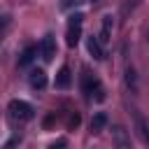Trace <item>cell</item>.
<instances>
[{
  "mask_svg": "<svg viewBox=\"0 0 149 149\" xmlns=\"http://www.w3.org/2000/svg\"><path fill=\"white\" fill-rule=\"evenodd\" d=\"M135 126H137V133H140V137L147 142V147H149V126H147V121L142 119V114L140 112H135Z\"/></svg>",
  "mask_w": 149,
  "mask_h": 149,
  "instance_id": "cell-10",
  "label": "cell"
},
{
  "mask_svg": "<svg viewBox=\"0 0 149 149\" xmlns=\"http://www.w3.org/2000/svg\"><path fill=\"white\" fill-rule=\"evenodd\" d=\"M112 30H114V19H112V14H105L102 16V28H100V42L102 44H107L109 40H112Z\"/></svg>",
  "mask_w": 149,
  "mask_h": 149,
  "instance_id": "cell-6",
  "label": "cell"
},
{
  "mask_svg": "<svg viewBox=\"0 0 149 149\" xmlns=\"http://www.w3.org/2000/svg\"><path fill=\"white\" fill-rule=\"evenodd\" d=\"M105 126H107V114L105 112H95L93 119H91V130L93 133H100Z\"/></svg>",
  "mask_w": 149,
  "mask_h": 149,
  "instance_id": "cell-12",
  "label": "cell"
},
{
  "mask_svg": "<svg viewBox=\"0 0 149 149\" xmlns=\"http://www.w3.org/2000/svg\"><path fill=\"white\" fill-rule=\"evenodd\" d=\"M40 54H42V58H44L47 63L54 61V56H56V40H54V35H44V37H42Z\"/></svg>",
  "mask_w": 149,
  "mask_h": 149,
  "instance_id": "cell-5",
  "label": "cell"
},
{
  "mask_svg": "<svg viewBox=\"0 0 149 149\" xmlns=\"http://www.w3.org/2000/svg\"><path fill=\"white\" fill-rule=\"evenodd\" d=\"M49 149H68V140H65V137H58L56 142L49 144Z\"/></svg>",
  "mask_w": 149,
  "mask_h": 149,
  "instance_id": "cell-14",
  "label": "cell"
},
{
  "mask_svg": "<svg viewBox=\"0 0 149 149\" xmlns=\"http://www.w3.org/2000/svg\"><path fill=\"white\" fill-rule=\"evenodd\" d=\"M81 88H84L86 98H91V100H95V102H102V100H105V88H102V84H100L93 74H88V72H84V77H81Z\"/></svg>",
  "mask_w": 149,
  "mask_h": 149,
  "instance_id": "cell-1",
  "label": "cell"
},
{
  "mask_svg": "<svg viewBox=\"0 0 149 149\" xmlns=\"http://www.w3.org/2000/svg\"><path fill=\"white\" fill-rule=\"evenodd\" d=\"M112 142H114V149H133L130 135L123 126H112Z\"/></svg>",
  "mask_w": 149,
  "mask_h": 149,
  "instance_id": "cell-4",
  "label": "cell"
},
{
  "mask_svg": "<svg viewBox=\"0 0 149 149\" xmlns=\"http://www.w3.org/2000/svg\"><path fill=\"white\" fill-rule=\"evenodd\" d=\"M100 44H102V42H100L98 37H93V35H91V37L86 40V47H88V54H91V56H93L95 61H102V58H105V51H102V47H100Z\"/></svg>",
  "mask_w": 149,
  "mask_h": 149,
  "instance_id": "cell-8",
  "label": "cell"
},
{
  "mask_svg": "<svg viewBox=\"0 0 149 149\" xmlns=\"http://www.w3.org/2000/svg\"><path fill=\"white\" fill-rule=\"evenodd\" d=\"M70 2H74V5H79V2H84V0H70Z\"/></svg>",
  "mask_w": 149,
  "mask_h": 149,
  "instance_id": "cell-15",
  "label": "cell"
},
{
  "mask_svg": "<svg viewBox=\"0 0 149 149\" xmlns=\"http://www.w3.org/2000/svg\"><path fill=\"white\" fill-rule=\"evenodd\" d=\"M126 84L130 86V91H133V93L137 91V77H135V70H133V68H128V70H126Z\"/></svg>",
  "mask_w": 149,
  "mask_h": 149,
  "instance_id": "cell-13",
  "label": "cell"
},
{
  "mask_svg": "<svg viewBox=\"0 0 149 149\" xmlns=\"http://www.w3.org/2000/svg\"><path fill=\"white\" fill-rule=\"evenodd\" d=\"M28 81H30V86L33 88H37V91H42L44 86H47V72L44 70H30V74H28Z\"/></svg>",
  "mask_w": 149,
  "mask_h": 149,
  "instance_id": "cell-7",
  "label": "cell"
},
{
  "mask_svg": "<svg viewBox=\"0 0 149 149\" xmlns=\"http://www.w3.org/2000/svg\"><path fill=\"white\" fill-rule=\"evenodd\" d=\"M7 109H9V116H12L14 121H30L33 114H35L33 105L26 102V100H12V102L7 105Z\"/></svg>",
  "mask_w": 149,
  "mask_h": 149,
  "instance_id": "cell-2",
  "label": "cell"
},
{
  "mask_svg": "<svg viewBox=\"0 0 149 149\" xmlns=\"http://www.w3.org/2000/svg\"><path fill=\"white\" fill-rule=\"evenodd\" d=\"M54 84H56V88H70V84H72V74H70V68H68V65H63V68L58 70Z\"/></svg>",
  "mask_w": 149,
  "mask_h": 149,
  "instance_id": "cell-9",
  "label": "cell"
},
{
  "mask_svg": "<svg viewBox=\"0 0 149 149\" xmlns=\"http://www.w3.org/2000/svg\"><path fill=\"white\" fill-rule=\"evenodd\" d=\"M147 42H149V30H147Z\"/></svg>",
  "mask_w": 149,
  "mask_h": 149,
  "instance_id": "cell-16",
  "label": "cell"
},
{
  "mask_svg": "<svg viewBox=\"0 0 149 149\" xmlns=\"http://www.w3.org/2000/svg\"><path fill=\"white\" fill-rule=\"evenodd\" d=\"M81 23H84V16L81 14H72L70 21H68V30H65V42L68 47H77L79 37H81Z\"/></svg>",
  "mask_w": 149,
  "mask_h": 149,
  "instance_id": "cell-3",
  "label": "cell"
},
{
  "mask_svg": "<svg viewBox=\"0 0 149 149\" xmlns=\"http://www.w3.org/2000/svg\"><path fill=\"white\" fill-rule=\"evenodd\" d=\"M35 56H37V47H26L23 51H21V56H19V65H30L33 61H35Z\"/></svg>",
  "mask_w": 149,
  "mask_h": 149,
  "instance_id": "cell-11",
  "label": "cell"
}]
</instances>
